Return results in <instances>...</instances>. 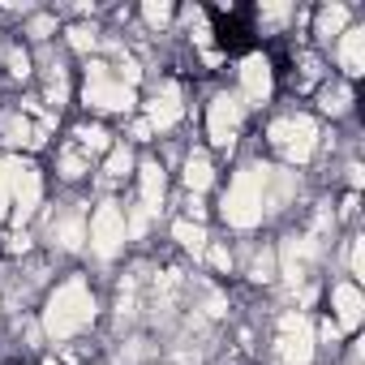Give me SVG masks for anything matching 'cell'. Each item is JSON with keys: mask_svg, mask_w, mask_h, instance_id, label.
<instances>
[{"mask_svg": "<svg viewBox=\"0 0 365 365\" xmlns=\"http://www.w3.org/2000/svg\"><path fill=\"white\" fill-rule=\"evenodd\" d=\"M267 180H271V168L262 163H250L232 176V185L224 194V220L232 228H258L262 224V211H267Z\"/></svg>", "mask_w": 365, "mask_h": 365, "instance_id": "obj_1", "label": "cell"}, {"mask_svg": "<svg viewBox=\"0 0 365 365\" xmlns=\"http://www.w3.org/2000/svg\"><path fill=\"white\" fill-rule=\"evenodd\" d=\"M95 318V297L82 279H65L52 297H48V309H43V327L52 339H69L78 335L82 327H91Z\"/></svg>", "mask_w": 365, "mask_h": 365, "instance_id": "obj_2", "label": "cell"}, {"mask_svg": "<svg viewBox=\"0 0 365 365\" xmlns=\"http://www.w3.org/2000/svg\"><path fill=\"white\" fill-rule=\"evenodd\" d=\"M271 146H279L288 163H305L318 146V125L309 116H284L271 125Z\"/></svg>", "mask_w": 365, "mask_h": 365, "instance_id": "obj_3", "label": "cell"}, {"mask_svg": "<svg viewBox=\"0 0 365 365\" xmlns=\"http://www.w3.org/2000/svg\"><path fill=\"white\" fill-rule=\"evenodd\" d=\"M9 202H14V220L26 224L39 202H43V176L35 163H22V159H9Z\"/></svg>", "mask_w": 365, "mask_h": 365, "instance_id": "obj_4", "label": "cell"}, {"mask_svg": "<svg viewBox=\"0 0 365 365\" xmlns=\"http://www.w3.org/2000/svg\"><path fill=\"white\" fill-rule=\"evenodd\" d=\"M86 241L99 258H116L125 250V211L120 202H99V211L91 215V228H86Z\"/></svg>", "mask_w": 365, "mask_h": 365, "instance_id": "obj_5", "label": "cell"}, {"mask_svg": "<svg viewBox=\"0 0 365 365\" xmlns=\"http://www.w3.org/2000/svg\"><path fill=\"white\" fill-rule=\"evenodd\" d=\"M108 69H112V65H103V61L91 65V73H86V91H82L86 108H99V112H129V108H133V91L120 86V82H112Z\"/></svg>", "mask_w": 365, "mask_h": 365, "instance_id": "obj_6", "label": "cell"}, {"mask_svg": "<svg viewBox=\"0 0 365 365\" xmlns=\"http://www.w3.org/2000/svg\"><path fill=\"white\" fill-rule=\"evenodd\" d=\"M279 352H284V365H309L314 361V327L305 314L279 318Z\"/></svg>", "mask_w": 365, "mask_h": 365, "instance_id": "obj_7", "label": "cell"}, {"mask_svg": "<svg viewBox=\"0 0 365 365\" xmlns=\"http://www.w3.org/2000/svg\"><path fill=\"white\" fill-rule=\"evenodd\" d=\"M241 99L237 95H215L211 108H207V133L215 146H232L237 133H241Z\"/></svg>", "mask_w": 365, "mask_h": 365, "instance_id": "obj_8", "label": "cell"}, {"mask_svg": "<svg viewBox=\"0 0 365 365\" xmlns=\"http://www.w3.org/2000/svg\"><path fill=\"white\" fill-rule=\"evenodd\" d=\"M237 73H241V95H245L250 103H267V99H271L275 78H271V61H267L262 52H250Z\"/></svg>", "mask_w": 365, "mask_h": 365, "instance_id": "obj_9", "label": "cell"}, {"mask_svg": "<svg viewBox=\"0 0 365 365\" xmlns=\"http://www.w3.org/2000/svg\"><path fill=\"white\" fill-rule=\"evenodd\" d=\"M331 309H335V327L339 331H356L365 318V297L356 284H335L331 288Z\"/></svg>", "mask_w": 365, "mask_h": 365, "instance_id": "obj_10", "label": "cell"}, {"mask_svg": "<svg viewBox=\"0 0 365 365\" xmlns=\"http://www.w3.org/2000/svg\"><path fill=\"white\" fill-rule=\"evenodd\" d=\"M180 116H185V108H180V86H176V82H163V86L155 91V99H150L146 125H150V129H172Z\"/></svg>", "mask_w": 365, "mask_h": 365, "instance_id": "obj_11", "label": "cell"}, {"mask_svg": "<svg viewBox=\"0 0 365 365\" xmlns=\"http://www.w3.org/2000/svg\"><path fill=\"white\" fill-rule=\"evenodd\" d=\"M339 65L348 78H361L365 73V31L361 26H348L339 35Z\"/></svg>", "mask_w": 365, "mask_h": 365, "instance_id": "obj_12", "label": "cell"}, {"mask_svg": "<svg viewBox=\"0 0 365 365\" xmlns=\"http://www.w3.org/2000/svg\"><path fill=\"white\" fill-rule=\"evenodd\" d=\"M138 190H142V207L155 215V211H159V202H163V190H168L163 168H159L155 159H146V163H142V172H138Z\"/></svg>", "mask_w": 365, "mask_h": 365, "instance_id": "obj_13", "label": "cell"}, {"mask_svg": "<svg viewBox=\"0 0 365 365\" xmlns=\"http://www.w3.org/2000/svg\"><path fill=\"white\" fill-rule=\"evenodd\" d=\"M211 180H215V168H211V159H207L202 150H194V155L185 159V185H190L194 194H202V190H211Z\"/></svg>", "mask_w": 365, "mask_h": 365, "instance_id": "obj_14", "label": "cell"}, {"mask_svg": "<svg viewBox=\"0 0 365 365\" xmlns=\"http://www.w3.org/2000/svg\"><path fill=\"white\" fill-rule=\"evenodd\" d=\"M172 237L185 245L190 254H207V228L202 224H190V220H176L172 224Z\"/></svg>", "mask_w": 365, "mask_h": 365, "instance_id": "obj_15", "label": "cell"}, {"mask_svg": "<svg viewBox=\"0 0 365 365\" xmlns=\"http://www.w3.org/2000/svg\"><path fill=\"white\" fill-rule=\"evenodd\" d=\"M0 133H5L9 146H35V125L26 116H5L0 120Z\"/></svg>", "mask_w": 365, "mask_h": 365, "instance_id": "obj_16", "label": "cell"}, {"mask_svg": "<svg viewBox=\"0 0 365 365\" xmlns=\"http://www.w3.org/2000/svg\"><path fill=\"white\" fill-rule=\"evenodd\" d=\"M348 31V9L344 5H327L322 14H318V35L322 39H335V35H344Z\"/></svg>", "mask_w": 365, "mask_h": 365, "instance_id": "obj_17", "label": "cell"}, {"mask_svg": "<svg viewBox=\"0 0 365 365\" xmlns=\"http://www.w3.org/2000/svg\"><path fill=\"white\" fill-rule=\"evenodd\" d=\"M56 241H61V250H82V241H86V224H82L78 215L61 220V224H56Z\"/></svg>", "mask_w": 365, "mask_h": 365, "instance_id": "obj_18", "label": "cell"}, {"mask_svg": "<svg viewBox=\"0 0 365 365\" xmlns=\"http://www.w3.org/2000/svg\"><path fill=\"white\" fill-rule=\"evenodd\" d=\"M78 138H82V146H86L91 155H99V150H112V133H108L103 125H82V129H78Z\"/></svg>", "mask_w": 365, "mask_h": 365, "instance_id": "obj_19", "label": "cell"}, {"mask_svg": "<svg viewBox=\"0 0 365 365\" xmlns=\"http://www.w3.org/2000/svg\"><path fill=\"white\" fill-rule=\"evenodd\" d=\"M129 168H133V155H129V146H112V150H108V163H103V172H108L112 180H120V176H129Z\"/></svg>", "mask_w": 365, "mask_h": 365, "instance_id": "obj_20", "label": "cell"}, {"mask_svg": "<svg viewBox=\"0 0 365 365\" xmlns=\"http://www.w3.org/2000/svg\"><path fill=\"white\" fill-rule=\"evenodd\" d=\"M146 228H150V211H146V207L125 211V237H129V241H142V237H146Z\"/></svg>", "mask_w": 365, "mask_h": 365, "instance_id": "obj_21", "label": "cell"}, {"mask_svg": "<svg viewBox=\"0 0 365 365\" xmlns=\"http://www.w3.org/2000/svg\"><path fill=\"white\" fill-rule=\"evenodd\" d=\"M348 103H352V91H348V86H327V91H322V108H327L331 116L348 112Z\"/></svg>", "mask_w": 365, "mask_h": 365, "instance_id": "obj_22", "label": "cell"}, {"mask_svg": "<svg viewBox=\"0 0 365 365\" xmlns=\"http://www.w3.org/2000/svg\"><path fill=\"white\" fill-rule=\"evenodd\" d=\"M69 43H73L78 52H95L99 31H95V26H69Z\"/></svg>", "mask_w": 365, "mask_h": 365, "instance_id": "obj_23", "label": "cell"}, {"mask_svg": "<svg viewBox=\"0 0 365 365\" xmlns=\"http://www.w3.org/2000/svg\"><path fill=\"white\" fill-rule=\"evenodd\" d=\"M142 18L150 26H168L172 22V5H168V0H150V5H142Z\"/></svg>", "mask_w": 365, "mask_h": 365, "instance_id": "obj_24", "label": "cell"}, {"mask_svg": "<svg viewBox=\"0 0 365 365\" xmlns=\"http://www.w3.org/2000/svg\"><path fill=\"white\" fill-rule=\"evenodd\" d=\"M26 31H31V35H35V39H48V35H52V31H56V18H52V14H35V18H31V26H26Z\"/></svg>", "mask_w": 365, "mask_h": 365, "instance_id": "obj_25", "label": "cell"}, {"mask_svg": "<svg viewBox=\"0 0 365 365\" xmlns=\"http://www.w3.org/2000/svg\"><path fill=\"white\" fill-rule=\"evenodd\" d=\"M65 95H69V86H65V73L56 69V73L48 78V103H56V108H61V103H65Z\"/></svg>", "mask_w": 365, "mask_h": 365, "instance_id": "obj_26", "label": "cell"}, {"mask_svg": "<svg viewBox=\"0 0 365 365\" xmlns=\"http://www.w3.org/2000/svg\"><path fill=\"white\" fill-rule=\"evenodd\" d=\"M116 69H120V86H129V91H133V86H138V78H142L138 61H133V56H125V61H120Z\"/></svg>", "mask_w": 365, "mask_h": 365, "instance_id": "obj_27", "label": "cell"}, {"mask_svg": "<svg viewBox=\"0 0 365 365\" xmlns=\"http://www.w3.org/2000/svg\"><path fill=\"white\" fill-rule=\"evenodd\" d=\"M9 215V159H0V220Z\"/></svg>", "mask_w": 365, "mask_h": 365, "instance_id": "obj_28", "label": "cell"}, {"mask_svg": "<svg viewBox=\"0 0 365 365\" xmlns=\"http://www.w3.org/2000/svg\"><path fill=\"white\" fill-rule=\"evenodd\" d=\"M61 172H65L69 180H78V176H86V159H82V155H65V159H61Z\"/></svg>", "mask_w": 365, "mask_h": 365, "instance_id": "obj_29", "label": "cell"}, {"mask_svg": "<svg viewBox=\"0 0 365 365\" xmlns=\"http://www.w3.org/2000/svg\"><path fill=\"white\" fill-rule=\"evenodd\" d=\"M207 258H211L215 271H232V254H228L224 245H207Z\"/></svg>", "mask_w": 365, "mask_h": 365, "instance_id": "obj_30", "label": "cell"}, {"mask_svg": "<svg viewBox=\"0 0 365 365\" xmlns=\"http://www.w3.org/2000/svg\"><path fill=\"white\" fill-rule=\"evenodd\" d=\"M254 279H258V284H267V279H275V254H262V258L254 262Z\"/></svg>", "mask_w": 365, "mask_h": 365, "instance_id": "obj_31", "label": "cell"}, {"mask_svg": "<svg viewBox=\"0 0 365 365\" xmlns=\"http://www.w3.org/2000/svg\"><path fill=\"white\" fill-rule=\"evenodd\" d=\"M190 26H194V39H198V43H202V48H207V43H211V26H207V18H202V14H198V9H194V14H190Z\"/></svg>", "mask_w": 365, "mask_h": 365, "instance_id": "obj_32", "label": "cell"}, {"mask_svg": "<svg viewBox=\"0 0 365 365\" xmlns=\"http://www.w3.org/2000/svg\"><path fill=\"white\" fill-rule=\"evenodd\" d=\"M258 18H267V22H288V18H292V9H288V5H262V9H258Z\"/></svg>", "mask_w": 365, "mask_h": 365, "instance_id": "obj_33", "label": "cell"}, {"mask_svg": "<svg viewBox=\"0 0 365 365\" xmlns=\"http://www.w3.org/2000/svg\"><path fill=\"white\" fill-rule=\"evenodd\" d=\"M9 65H14V73H18V78H26V73H31V56H26V52H9Z\"/></svg>", "mask_w": 365, "mask_h": 365, "instance_id": "obj_34", "label": "cell"}, {"mask_svg": "<svg viewBox=\"0 0 365 365\" xmlns=\"http://www.w3.org/2000/svg\"><path fill=\"white\" fill-rule=\"evenodd\" d=\"M352 275H365V245L352 241Z\"/></svg>", "mask_w": 365, "mask_h": 365, "instance_id": "obj_35", "label": "cell"}, {"mask_svg": "<svg viewBox=\"0 0 365 365\" xmlns=\"http://www.w3.org/2000/svg\"><path fill=\"white\" fill-rule=\"evenodd\" d=\"M318 335H322V339H327V344H335V339H339V327H335V322H331V318H327V322H322V327H318Z\"/></svg>", "mask_w": 365, "mask_h": 365, "instance_id": "obj_36", "label": "cell"}, {"mask_svg": "<svg viewBox=\"0 0 365 365\" xmlns=\"http://www.w3.org/2000/svg\"><path fill=\"white\" fill-rule=\"evenodd\" d=\"M133 138H138V142H146V138H150V125H146V120H138V125H133Z\"/></svg>", "mask_w": 365, "mask_h": 365, "instance_id": "obj_37", "label": "cell"}, {"mask_svg": "<svg viewBox=\"0 0 365 365\" xmlns=\"http://www.w3.org/2000/svg\"><path fill=\"white\" fill-rule=\"evenodd\" d=\"M43 365H56V361H43Z\"/></svg>", "mask_w": 365, "mask_h": 365, "instance_id": "obj_38", "label": "cell"}]
</instances>
